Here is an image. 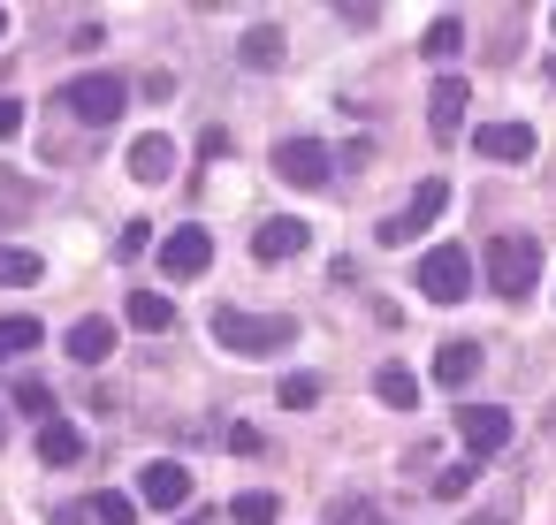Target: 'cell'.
I'll return each mask as SVG.
<instances>
[{
    "label": "cell",
    "instance_id": "10",
    "mask_svg": "<svg viewBox=\"0 0 556 525\" xmlns=\"http://www.w3.org/2000/svg\"><path fill=\"white\" fill-rule=\"evenodd\" d=\"M138 495H146L153 510H176V502H191V472H184L176 457H153V464L138 472Z\"/></svg>",
    "mask_w": 556,
    "mask_h": 525
},
{
    "label": "cell",
    "instance_id": "34",
    "mask_svg": "<svg viewBox=\"0 0 556 525\" xmlns=\"http://www.w3.org/2000/svg\"><path fill=\"white\" fill-rule=\"evenodd\" d=\"M465 525H510V502H503V510H480V517H465Z\"/></svg>",
    "mask_w": 556,
    "mask_h": 525
},
{
    "label": "cell",
    "instance_id": "27",
    "mask_svg": "<svg viewBox=\"0 0 556 525\" xmlns=\"http://www.w3.org/2000/svg\"><path fill=\"white\" fill-rule=\"evenodd\" d=\"M336 525H389V517H381V502L351 495V502H336Z\"/></svg>",
    "mask_w": 556,
    "mask_h": 525
},
{
    "label": "cell",
    "instance_id": "26",
    "mask_svg": "<svg viewBox=\"0 0 556 525\" xmlns=\"http://www.w3.org/2000/svg\"><path fill=\"white\" fill-rule=\"evenodd\" d=\"M16 411L47 426V419H54V388H47V381H16Z\"/></svg>",
    "mask_w": 556,
    "mask_h": 525
},
{
    "label": "cell",
    "instance_id": "4",
    "mask_svg": "<svg viewBox=\"0 0 556 525\" xmlns=\"http://www.w3.org/2000/svg\"><path fill=\"white\" fill-rule=\"evenodd\" d=\"M442 206H450V183H442V176H427V183L412 191V206L381 221V244H412V236H427V229L442 221Z\"/></svg>",
    "mask_w": 556,
    "mask_h": 525
},
{
    "label": "cell",
    "instance_id": "8",
    "mask_svg": "<svg viewBox=\"0 0 556 525\" xmlns=\"http://www.w3.org/2000/svg\"><path fill=\"white\" fill-rule=\"evenodd\" d=\"M298 252H313V229H305L298 214H275V221H260V229H252V259L282 267V259H298Z\"/></svg>",
    "mask_w": 556,
    "mask_h": 525
},
{
    "label": "cell",
    "instance_id": "12",
    "mask_svg": "<svg viewBox=\"0 0 556 525\" xmlns=\"http://www.w3.org/2000/svg\"><path fill=\"white\" fill-rule=\"evenodd\" d=\"M472 153H488V161H533V130L526 123H488V130H472Z\"/></svg>",
    "mask_w": 556,
    "mask_h": 525
},
{
    "label": "cell",
    "instance_id": "18",
    "mask_svg": "<svg viewBox=\"0 0 556 525\" xmlns=\"http://www.w3.org/2000/svg\"><path fill=\"white\" fill-rule=\"evenodd\" d=\"M31 282H47V259L24 244H0V290H31Z\"/></svg>",
    "mask_w": 556,
    "mask_h": 525
},
{
    "label": "cell",
    "instance_id": "9",
    "mask_svg": "<svg viewBox=\"0 0 556 525\" xmlns=\"http://www.w3.org/2000/svg\"><path fill=\"white\" fill-rule=\"evenodd\" d=\"M161 267H168V282H199V274L214 267V236H206V229H176V236L161 244Z\"/></svg>",
    "mask_w": 556,
    "mask_h": 525
},
{
    "label": "cell",
    "instance_id": "31",
    "mask_svg": "<svg viewBox=\"0 0 556 525\" xmlns=\"http://www.w3.org/2000/svg\"><path fill=\"white\" fill-rule=\"evenodd\" d=\"M472 472H480V464H472V457H465V464H450V472H442V479H434V495H465V487H472Z\"/></svg>",
    "mask_w": 556,
    "mask_h": 525
},
{
    "label": "cell",
    "instance_id": "38",
    "mask_svg": "<svg viewBox=\"0 0 556 525\" xmlns=\"http://www.w3.org/2000/svg\"><path fill=\"white\" fill-rule=\"evenodd\" d=\"M191 525H206V517H191Z\"/></svg>",
    "mask_w": 556,
    "mask_h": 525
},
{
    "label": "cell",
    "instance_id": "11",
    "mask_svg": "<svg viewBox=\"0 0 556 525\" xmlns=\"http://www.w3.org/2000/svg\"><path fill=\"white\" fill-rule=\"evenodd\" d=\"M465 77H434V100H427V130L434 138H457V123H465Z\"/></svg>",
    "mask_w": 556,
    "mask_h": 525
},
{
    "label": "cell",
    "instance_id": "24",
    "mask_svg": "<svg viewBox=\"0 0 556 525\" xmlns=\"http://www.w3.org/2000/svg\"><path fill=\"white\" fill-rule=\"evenodd\" d=\"M275 510H282V502H275L267 487H244V495H229V517H237V525H275Z\"/></svg>",
    "mask_w": 556,
    "mask_h": 525
},
{
    "label": "cell",
    "instance_id": "14",
    "mask_svg": "<svg viewBox=\"0 0 556 525\" xmlns=\"http://www.w3.org/2000/svg\"><path fill=\"white\" fill-rule=\"evenodd\" d=\"M62 350H70L77 366H100V358H115V320H77V328L62 335Z\"/></svg>",
    "mask_w": 556,
    "mask_h": 525
},
{
    "label": "cell",
    "instance_id": "7",
    "mask_svg": "<svg viewBox=\"0 0 556 525\" xmlns=\"http://www.w3.org/2000/svg\"><path fill=\"white\" fill-rule=\"evenodd\" d=\"M275 176L298 183V191H320V183L336 176V161H328L320 138H282V145H275Z\"/></svg>",
    "mask_w": 556,
    "mask_h": 525
},
{
    "label": "cell",
    "instance_id": "21",
    "mask_svg": "<svg viewBox=\"0 0 556 525\" xmlns=\"http://www.w3.org/2000/svg\"><path fill=\"white\" fill-rule=\"evenodd\" d=\"M47 343V328L39 320H24V312H9V320H0V366H9V358H24V350H39Z\"/></svg>",
    "mask_w": 556,
    "mask_h": 525
},
{
    "label": "cell",
    "instance_id": "19",
    "mask_svg": "<svg viewBox=\"0 0 556 525\" xmlns=\"http://www.w3.org/2000/svg\"><path fill=\"white\" fill-rule=\"evenodd\" d=\"M237 54H244V69H275V62H282V31H275V24H252V31L237 39Z\"/></svg>",
    "mask_w": 556,
    "mask_h": 525
},
{
    "label": "cell",
    "instance_id": "36",
    "mask_svg": "<svg viewBox=\"0 0 556 525\" xmlns=\"http://www.w3.org/2000/svg\"><path fill=\"white\" fill-rule=\"evenodd\" d=\"M548 31H556V9H548Z\"/></svg>",
    "mask_w": 556,
    "mask_h": 525
},
{
    "label": "cell",
    "instance_id": "22",
    "mask_svg": "<svg viewBox=\"0 0 556 525\" xmlns=\"http://www.w3.org/2000/svg\"><path fill=\"white\" fill-rule=\"evenodd\" d=\"M457 47H465V16H434V24H427V39H419V54H427V62H450Z\"/></svg>",
    "mask_w": 556,
    "mask_h": 525
},
{
    "label": "cell",
    "instance_id": "3",
    "mask_svg": "<svg viewBox=\"0 0 556 525\" xmlns=\"http://www.w3.org/2000/svg\"><path fill=\"white\" fill-rule=\"evenodd\" d=\"M472 290V252H457V244H434V252H419V297H434V305H457Z\"/></svg>",
    "mask_w": 556,
    "mask_h": 525
},
{
    "label": "cell",
    "instance_id": "30",
    "mask_svg": "<svg viewBox=\"0 0 556 525\" xmlns=\"http://www.w3.org/2000/svg\"><path fill=\"white\" fill-rule=\"evenodd\" d=\"M146 244H153V229H146V221H123V236H115V252H123V259H138Z\"/></svg>",
    "mask_w": 556,
    "mask_h": 525
},
{
    "label": "cell",
    "instance_id": "16",
    "mask_svg": "<svg viewBox=\"0 0 556 525\" xmlns=\"http://www.w3.org/2000/svg\"><path fill=\"white\" fill-rule=\"evenodd\" d=\"M472 373H480V343H442L434 350V381L442 388H472Z\"/></svg>",
    "mask_w": 556,
    "mask_h": 525
},
{
    "label": "cell",
    "instance_id": "32",
    "mask_svg": "<svg viewBox=\"0 0 556 525\" xmlns=\"http://www.w3.org/2000/svg\"><path fill=\"white\" fill-rule=\"evenodd\" d=\"M16 130H24V107H16V100H0V138H16Z\"/></svg>",
    "mask_w": 556,
    "mask_h": 525
},
{
    "label": "cell",
    "instance_id": "28",
    "mask_svg": "<svg viewBox=\"0 0 556 525\" xmlns=\"http://www.w3.org/2000/svg\"><path fill=\"white\" fill-rule=\"evenodd\" d=\"M222 449H237V457H260V449H267V441H260V426H252V419H237V426H229V441H222Z\"/></svg>",
    "mask_w": 556,
    "mask_h": 525
},
{
    "label": "cell",
    "instance_id": "35",
    "mask_svg": "<svg viewBox=\"0 0 556 525\" xmlns=\"http://www.w3.org/2000/svg\"><path fill=\"white\" fill-rule=\"evenodd\" d=\"M0 39H9V9H0Z\"/></svg>",
    "mask_w": 556,
    "mask_h": 525
},
{
    "label": "cell",
    "instance_id": "6",
    "mask_svg": "<svg viewBox=\"0 0 556 525\" xmlns=\"http://www.w3.org/2000/svg\"><path fill=\"white\" fill-rule=\"evenodd\" d=\"M70 107H77L92 130H108V123L130 107V85H123V77H108V69H92V77H77V85H70Z\"/></svg>",
    "mask_w": 556,
    "mask_h": 525
},
{
    "label": "cell",
    "instance_id": "15",
    "mask_svg": "<svg viewBox=\"0 0 556 525\" xmlns=\"http://www.w3.org/2000/svg\"><path fill=\"white\" fill-rule=\"evenodd\" d=\"M123 320L146 328V335H168V328H176V305H168L161 290H130V297H123Z\"/></svg>",
    "mask_w": 556,
    "mask_h": 525
},
{
    "label": "cell",
    "instance_id": "1",
    "mask_svg": "<svg viewBox=\"0 0 556 525\" xmlns=\"http://www.w3.org/2000/svg\"><path fill=\"white\" fill-rule=\"evenodd\" d=\"M214 343L229 358H275L282 343H298V320L290 312H237V305H222L214 312Z\"/></svg>",
    "mask_w": 556,
    "mask_h": 525
},
{
    "label": "cell",
    "instance_id": "37",
    "mask_svg": "<svg viewBox=\"0 0 556 525\" xmlns=\"http://www.w3.org/2000/svg\"><path fill=\"white\" fill-rule=\"evenodd\" d=\"M548 85H556V62H548Z\"/></svg>",
    "mask_w": 556,
    "mask_h": 525
},
{
    "label": "cell",
    "instance_id": "17",
    "mask_svg": "<svg viewBox=\"0 0 556 525\" xmlns=\"http://www.w3.org/2000/svg\"><path fill=\"white\" fill-rule=\"evenodd\" d=\"M31 449H39V464H77V457H85V434H77L70 419H47Z\"/></svg>",
    "mask_w": 556,
    "mask_h": 525
},
{
    "label": "cell",
    "instance_id": "20",
    "mask_svg": "<svg viewBox=\"0 0 556 525\" xmlns=\"http://www.w3.org/2000/svg\"><path fill=\"white\" fill-rule=\"evenodd\" d=\"M374 396H381L389 411H412V404H419V381H412V366H381V373H374Z\"/></svg>",
    "mask_w": 556,
    "mask_h": 525
},
{
    "label": "cell",
    "instance_id": "33",
    "mask_svg": "<svg viewBox=\"0 0 556 525\" xmlns=\"http://www.w3.org/2000/svg\"><path fill=\"white\" fill-rule=\"evenodd\" d=\"M54 525H92V510H77V502H62V510H54Z\"/></svg>",
    "mask_w": 556,
    "mask_h": 525
},
{
    "label": "cell",
    "instance_id": "13",
    "mask_svg": "<svg viewBox=\"0 0 556 525\" xmlns=\"http://www.w3.org/2000/svg\"><path fill=\"white\" fill-rule=\"evenodd\" d=\"M176 168H184L176 138H138V145H130V176H138V183H168Z\"/></svg>",
    "mask_w": 556,
    "mask_h": 525
},
{
    "label": "cell",
    "instance_id": "23",
    "mask_svg": "<svg viewBox=\"0 0 556 525\" xmlns=\"http://www.w3.org/2000/svg\"><path fill=\"white\" fill-rule=\"evenodd\" d=\"M92 502V525H138V502L123 495V487H100V495H85Z\"/></svg>",
    "mask_w": 556,
    "mask_h": 525
},
{
    "label": "cell",
    "instance_id": "29",
    "mask_svg": "<svg viewBox=\"0 0 556 525\" xmlns=\"http://www.w3.org/2000/svg\"><path fill=\"white\" fill-rule=\"evenodd\" d=\"M336 16H343L351 31H374V24H381V9H374V0H343V9H336Z\"/></svg>",
    "mask_w": 556,
    "mask_h": 525
},
{
    "label": "cell",
    "instance_id": "2",
    "mask_svg": "<svg viewBox=\"0 0 556 525\" xmlns=\"http://www.w3.org/2000/svg\"><path fill=\"white\" fill-rule=\"evenodd\" d=\"M533 259H541L533 236H495V244H488V290L518 305V297L533 290Z\"/></svg>",
    "mask_w": 556,
    "mask_h": 525
},
{
    "label": "cell",
    "instance_id": "5",
    "mask_svg": "<svg viewBox=\"0 0 556 525\" xmlns=\"http://www.w3.org/2000/svg\"><path fill=\"white\" fill-rule=\"evenodd\" d=\"M457 441H465L472 464L503 457V441H510V411H503V404H465V411H457Z\"/></svg>",
    "mask_w": 556,
    "mask_h": 525
},
{
    "label": "cell",
    "instance_id": "25",
    "mask_svg": "<svg viewBox=\"0 0 556 525\" xmlns=\"http://www.w3.org/2000/svg\"><path fill=\"white\" fill-rule=\"evenodd\" d=\"M275 404H282V411H313V404H320V373H290V381H275Z\"/></svg>",
    "mask_w": 556,
    "mask_h": 525
}]
</instances>
